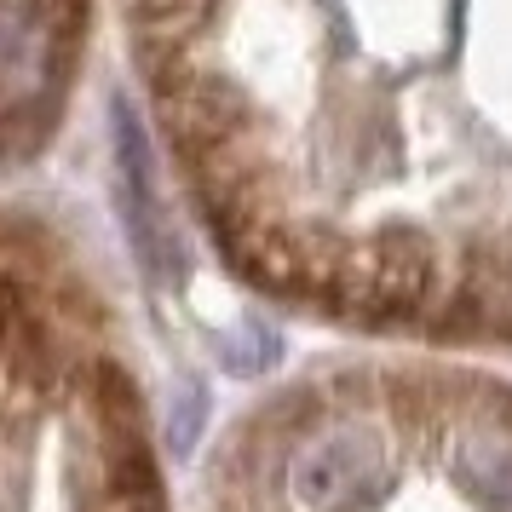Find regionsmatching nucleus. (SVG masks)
<instances>
[{
    "mask_svg": "<svg viewBox=\"0 0 512 512\" xmlns=\"http://www.w3.org/2000/svg\"><path fill=\"white\" fill-rule=\"evenodd\" d=\"M202 225L282 305L512 369V0H133Z\"/></svg>",
    "mask_w": 512,
    "mask_h": 512,
    "instance_id": "nucleus-1",
    "label": "nucleus"
},
{
    "mask_svg": "<svg viewBox=\"0 0 512 512\" xmlns=\"http://www.w3.org/2000/svg\"><path fill=\"white\" fill-rule=\"evenodd\" d=\"M219 512H512V369L386 346L311 374Z\"/></svg>",
    "mask_w": 512,
    "mask_h": 512,
    "instance_id": "nucleus-2",
    "label": "nucleus"
}]
</instances>
